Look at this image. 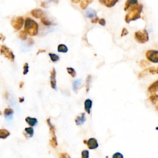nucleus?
<instances>
[{"mask_svg":"<svg viewBox=\"0 0 158 158\" xmlns=\"http://www.w3.org/2000/svg\"><path fill=\"white\" fill-rule=\"evenodd\" d=\"M143 6L141 4H135L131 6L127 10V13L125 15V21L126 23L129 24L131 21H136L141 18V14L143 11Z\"/></svg>","mask_w":158,"mask_h":158,"instance_id":"nucleus-1","label":"nucleus"},{"mask_svg":"<svg viewBox=\"0 0 158 158\" xmlns=\"http://www.w3.org/2000/svg\"><path fill=\"white\" fill-rule=\"evenodd\" d=\"M24 31L27 33V34L31 37L35 36L38 34L39 32V24L35 21L32 19L27 17L25 22Z\"/></svg>","mask_w":158,"mask_h":158,"instance_id":"nucleus-2","label":"nucleus"},{"mask_svg":"<svg viewBox=\"0 0 158 158\" xmlns=\"http://www.w3.org/2000/svg\"><path fill=\"white\" fill-rule=\"evenodd\" d=\"M46 123L49 127V130H50V132L51 137V140H50V143L52 148H56L58 146V141H57V137H56V132H55V127L51 123L50 119H48L46 120Z\"/></svg>","mask_w":158,"mask_h":158,"instance_id":"nucleus-3","label":"nucleus"},{"mask_svg":"<svg viewBox=\"0 0 158 158\" xmlns=\"http://www.w3.org/2000/svg\"><path fill=\"white\" fill-rule=\"evenodd\" d=\"M135 39L139 43H145L149 40V36L147 31L145 29L141 31H137L135 33Z\"/></svg>","mask_w":158,"mask_h":158,"instance_id":"nucleus-4","label":"nucleus"},{"mask_svg":"<svg viewBox=\"0 0 158 158\" xmlns=\"http://www.w3.org/2000/svg\"><path fill=\"white\" fill-rule=\"evenodd\" d=\"M0 53L1 55L8 59L11 62H14L15 59V55L13 51H11L9 48H7L5 45H1L0 47Z\"/></svg>","mask_w":158,"mask_h":158,"instance_id":"nucleus-5","label":"nucleus"},{"mask_svg":"<svg viewBox=\"0 0 158 158\" xmlns=\"http://www.w3.org/2000/svg\"><path fill=\"white\" fill-rule=\"evenodd\" d=\"M24 22L25 21L22 17H14L11 19V24L15 31H18L23 27Z\"/></svg>","mask_w":158,"mask_h":158,"instance_id":"nucleus-6","label":"nucleus"},{"mask_svg":"<svg viewBox=\"0 0 158 158\" xmlns=\"http://www.w3.org/2000/svg\"><path fill=\"white\" fill-rule=\"evenodd\" d=\"M146 57L149 61L158 62V52L156 50H148L146 52Z\"/></svg>","mask_w":158,"mask_h":158,"instance_id":"nucleus-7","label":"nucleus"},{"mask_svg":"<svg viewBox=\"0 0 158 158\" xmlns=\"http://www.w3.org/2000/svg\"><path fill=\"white\" fill-rule=\"evenodd\" d=\"M86 144L87 145L88 148L90 149H95L98 148L99 144L98 141L95 138H91L86 141Z\"/></svg>","mask_w":158,"mask_h":158,"instance_id":"nucleus-8","label":"nucleus"},{"mask_svg":"<svg viewBox=\"0 0 158 158\" xmlns=\"http://www.w3.org/2000/svg\"><path fill=\"white\" fill-rule=\"evenodd\" d=\"M56 72L54 68H52L50 72V85L51 88L54 90H56Z\"/></svg>","mask_w":158,"mask_h":158,"instance_id":"nucleus-9","label":"nucleus"},{"mask_svg":"<svg viewBox=\"0 0 158 158\" xmlns=\"http://www.w3.org/2000/svg\"><path fill=\"white\" fill-rule=\"evenodd\" d=\"M100 3L107 7H112L116 5L119 0H99Z\"/></svg>","mask_w":158,"mask_h":158,"instance_id":"nucleus-10","label":"nucleus"},{"mask_svg":"<svg viewBox=\"0 0 158 158\" xmlns=\"http://www.w3.org/2000/svg\"><path fill=\"white\" fill-rule=\"evenodd\" d=\"M86 120V116L84 112H82L80 115H78L76 119H75V122H76L77 125H82L84 124Z\"/></svg>","mask_w":158,"mask_h":158,"instance_id":"nucleus-11","label":"nucleus"},{"mask_svg":"<svg viewBox=\"0 0 158 158\" xmlns=\"http://www.w3.org/2000/svg\"><path fill=\"white\" fill-rule=\"evenodd\" d=\"M31 14L33 17L36 19H40L43 17L44 13L43 11L40 9H34L31 11Z\"/></svg>","mask_w":158,"mask_h":158,"instance_id":"nucleus-12","label":"nucleus"},{"mask_svg":"<svg viewBox=\"0 0 158 158\" xmlns=\"http://www.w3.org/2000/svg\"><path fill=\"white\" fill-rule=\"evenodd\" d=\"M58 0H46V1L41 2V6L44 7V8H48V7H50L51 6L53 5H57L58 4Z\"/></svg>","mask_w":158,"mask_h":158,"instance_id":"nucleus-13","label":"nucleus"},{"mask_svg":"<svg viewBox=\"0 0 158 158\" xmlns=\"http://www.w3.org/2000/svg\"><path fill=\"white\" fill-rule=\"evenodd\" d=\"M158 89V81L156 80L155 82H153L152 84L149 85L148 88L149 93H150L153 95V94H156V93L157 92Z\"/></svg>","mask_w":158,"mask_h":158,"instance_id":"nucleus-14","label":"nucleus"},{"mask_svg":"<svg viewBox=\"0 0 158 158\" xmlns=\"http://www.w3.org/2000/svg\"><path fill=\"white\" fill-rule=\"evenodd\" d=\"M23 133L24 136L27 138H32L34 134V130L32 127H27L25 129Z\"/></svg>","mask_w":158,"mask_h":158,"instance_id":"nucleus-15","label":"nucleus"},{"mask_svg":"<svg viewBox=\"0 0 158 158\" xmlns=\"http://www.w3.org/2000/svg\"><path fill=\"white\" fill-rule=\"evenodd\" d=\"M92 104L93 102L90 99H87L85 101L84 103V107H85V110L87 112V114H90V112H91V109L92 107Z\"/></svg>","mask_w":158,"mask_h":158,"instance_id":"nucleus-16","label":"nucleus"},{"mask_svg":"<svg viewBox=\"0 0 158 158\" xmlns=\"http://www.w3.org/2000/svg\"><path fill=\"white\" fill-rule=\"evenodd\" d=\"M25 122H27L31 127H32L37 125V124L38 123V120L34 118L27 117L25 118Z\"/></svg>","mask_w":158,"mask_h":158,"instance_id":"nucleus-17","label":"nucleus"},{"mask_svg":"<svg viewBox=\"0 0 158 158\" xmlns=\"http://www.w3.org/2000/svg\"><path fill=\"white\" fill-rule=\"evenodd\" d=\"M96 11L95 10H94L92 8H89L88 9L86 10L85 12V16L88 18H94L96 17Z\"/></svg>","mask_w":158,"mask_h":158,"instance_id":"nucleus-18","label":"nucleus"},{"mask_svg":"<svg viewBox=\"0 0 158 158\" xmlns=\"http://www.w3.org/2000/svg\"><path fill=\"white\" fill-rule=\"evenodd\" d=\"M82 84V79H77V80L74 81L72 84V86H73V90L76 93L77 92V90L81 86Z\"/></svg>","mask_w":158,"mask_h":158,"instance_id":"nucleus-19","label":"nucleus"},{"mask_svg":"<svg viewBox=\"0 0 158 158\" xmlns=\"http://www.w3.org/2000/svg\"><path fill=\"white\" fill-rule=\"evenodd\" d=\"M137 3H138V0H127L125 4V6H124V11H127V10L129 9L131 6Z\"/></svg>","mask_w":158,"mask_h":158,"instance_id":"nucleus-20","label":"nucleus"},{"mask_svg":"<svg viewBox=\"0 0 158 158\" xmlns=\"http://www.w3.org/2000/svg\"><path fill=\"white\" fill-rule=\"evenodd\" d=\"M93 1V0H82L80 5L81 9L83 10L86 9V7H88V6L90 5Z\"/></svg>","mask_w":158,"mask_h":158,"instance_id":"nucleus-21","label":"nucleus"},{"mask_svg":"<svg viewBox=\"0 0 158 158\" xmlns=\"http://www.w3.org/2000/svg\"><path fill=\"white\" fill-rule=\"evenodd\" d=\"M10 135V132L6 129H0V139H6Z\"/></svg>","mask_w":158,"mask_h":158,"instance_id":"nucleus-22","label":"nucleus"},{"mask_svg":"<svg viewBox=\"0 0 158 158\" xmlns=\"http://www.w3.org/2000/svg\"><path fill=\"white\" fill-rule=\"evenodd\" d=\"M4 114L6 118H11L14 114V110L11 108H6L4 111Z\"/></svg>","mask_w":158,"mask_h":158,"instance_id":"nucleus-23","label":"nucleus"},{"mask_svg":"<svg viewBox=\"0 0 158 158\" xmlns=\"http://www.w3.org/2000/svg\"><path fill=\"white\" fill-rule=\"evenodd\" d=\"M58 51L59 52H67L68 51V48H67V46L64 44H60L58 46Z\"/></svg>","mask_w":158,"mask_h":158,"instance_id":"nucleus-24","label":"nucleus"},{"mask_svg":"<svg viewBox=\"0 0 158 158\" xmlns=\"http://www.w3.org/2000/svg\"><path fill=\"white\" fill-rule=\"evenodd\" d=\"M92 83V76L91 75H89L88 76L87 78L86 79V93H88L90 90V85H91Z\"/></svg>","mask_w":158,"mask_h":158,"instance_id":"nucleus-25","label":"nucleus"},{"mask_svg":"<svg viewBox=\"0 0 158 158\" xmlns=\"http://www.w3.org/2000/svg\"><path fill=\"white\" fill-rule=\"evenodd\" d=\"M149 100L151 101V102L153 104L156 105L157 106V100H158V96L157 94H153L151 96H149Z\"/></svg>","mask_w":158,"mask_h":158,"instance_id":"nucleus-26","label":"nucleus"},{"mask_svg":"<svg viewBox=\"0 0 158 158\" xmlns=\"http://www.w3.org/2000/svg\"><path fill=\"white\" fill-rule=\"evenodd\" d=\"M41 22L43 25H46V26H51V25H54L51 21H49L48 19L45 17H42L41 18Z\"/></svg>","mask_w":158,"mask_h":158,"instance_id":"nucleus-27","label":"nucleus"},{"mask_svg":"<svg viewBox=\"0 0 158 158\" xmlns=\"http://www.w3.org/2000/svg\"><path fill=\"white\" fill-rule=\"evenodd\" d=\"M67 72L69 75H70L71 77L74 78L76 77V70H75L74 69H73L72 67H67Z\"/></svg>","mask_w":158,"mask_h":158,"instance_id":"nucleus-28","label":"nucleus"},{"mask_svg":"<svg viewBox=\"0 0 158 158\" xmlns=\"http://www.w3.org/2000/svg\"><path fill=\"white\" fill-rule=\"evenodd\" d=\"M49 56L50 57L51 61L53 62L59 61V57L57 54H56L54 53H49Z\"/></svg>","mask_w":158,"mask_h":158,"instance_id":"nucleus-29","label":"nucleus"},{"mask_svg":"<svg viewBox=\"0 0 158 158\" xmlns=\"http://www.w3.org/2000/svg\"><path fill=\"white\" fill-rule=\"evenodd\" d=\"M19 38L22 40H27V34L24 31H21L19 33Z\"/></svg>","mask_w":158,"mask_h":158,"instance_id":"nucleus-30","label":"nucleus"},{"mask_svg":"<svg viewBox=\"0 0 158 158\" xmlns=\"http://www.w3.org/2000/svg\"><path fill=\"white\" fill-rule=\"evenodd\" d=\"M150 65V62H149L147 61H145V60H141L140 62V66L141 68H143V67H146Z\"/></svg>","mask_w":158,"mask_h":158,"instance_id":"nucleus-31","label":"nucleus"},{"mask_svg":"<svg viewBox=\"0 0 158 158\" xmlns=\"http://www.w3.org/2000/svg\"><path fill=\"white\" fill-rule=\"evenodd\" d=\"M148 72L149 73H151V74L153 75H155V74H157V69L156 68V67H149V68L148 69Z\"/></svg>","mask_w":158,"mask_h":158,"instance_id":"nucleus-32","label":"nucleus"},{"mask_svg":"<svg viewBox=\"0 0 158 158\" xmlns=\"http://www.w3.org/2000/svg\"><path fill=\"white\" fill-rule=\"evenodd\" d=\"M90 154L88 150H83L82 151V158H89Z\"/></svg>","mask_w":158,"mask_h":158,"instance_id":"nucleus-33","label":"nucleus"},{"mask_svg":"<svg viewBox=\"0 0 158 158\" xmlns=\"http://www.w3.org/2000/svg\"><path fill=\"white\" fill-rule=\"evenodd\" d=\"M24 72H23V74L24 75H27L29 72V64L27 62H26L24 64Z\"/></svg>","mask_w":158,"mask_h":158,"instance_id":"nucleus-34","label":"nucleus"},{"mask_svg":"<svg viewBox=\"0 0 158 158\" xmlns=\"http://www.w3.org/2000/svg\"><path fill=\"white\" fill-rule=\"evenodd\" d=\"M148 72V69H146L145 70H144L143 71V72H140V74H138V78H141L142 77H145L146 75H147V73Z\"/></svg>","mask_w":158,"mask_h":158,"instance_id":"nucleus-35","label":"nucleus"},{"mask_svg":"<svg viewBox=\"0 0 158 158\" xmlns=\"http://www.w3.org/2000/svg\"><path fill=\"white\" fill-rule=\"evenodd\" d=\"M112 158H123V156L122 155V153L119 152H117L114 153L113 155H112Z\"/></svg>","mask_w":158,"mask_h":158,"instance_id":"nucleus-36","label":"nucleus"},{"mask_svg":"<svg viewBox=\"0 0 158 158\" xmlns=\"http://www.w3.org/2000/svg\"><path fill=\"white\" fill-rule=\"evenodd\" d=\"M128 33H129V31H127L126 28H123L122 29V32H121V37H124V36H126L127 35H128Z\"/></svg>","mask_w":158,"mask_h":158,"instance_id":"nucleus-37","label":"nucleus"},{"mask_svg":"<svg viewBox=\"0 0 158 158\" xmlns=\"http://www.w3.org/2000/svg\"><path fill=\"white\" fill-rule=\"evenodd\" d=\"M59 158H71V157L67 153H61V155H60Z\"/></svg>","mask_w":158,"mask_h":158,"instance_id":"nucleus-38","label":"nucleus"},{"mask_svg":"<svg viewBox=\"0 0 158 158\" xmlns=\"http://www.w3.org/2000/svg\"><path fill=\"white\" fill-rule=\"evenodd\" d=\"M98 23L102 26H104L105 25H106V21H105V19H99L98 21Z\"/></svg>","mask_w":158,"mask_h":158,"instance_id":"nucleus-39","label":"nucleus"},{"mask_svg":"<svg viewBox=\"0 0 158 158\" xmlns=\"http://www.w3.org/2000/svg\"><path fill=\"white\" fill-rule=\"evenodd\" d=\"M98 21H99V18L96 16V17L92 19V22L93 24H94V23L95 24V23H97V22H98Z\"/></svg>","mask_w":158,"mask_h":158,"instance_id":"nucleus-40","label":"nucleus"},{"mask_svg":"<svg viewBox=\"0 0 158 158\" xmlns=\"http://www.w3.org/2000/svg\"><path fill=\"white\" fill-rule=\"evenodd\" d=\"M33 43H34V41H33V40L32 39H29V40H28V44L31 46V45L33 44Z\"/></svg>","mask_w":158,"mask_h":158,"instance_id":"nucleus-41","label":"nucleus"},{"mask_svg":"<svg viewBox=\"0 0 158 158\" xmlns=\"http://www.w3.org/2000/svg\"><path fill=\"white\" fill-rule=\"evenodd\" d=\"M46 52V50H39L37 52V54H39V53H43V52Z\"/></svg>","mask_w":158,"mask_h":158,"instance_id":"nucleus-42","label":"nucleus"},{"mask_svg":"<svg viewBox=\"0 0 158 158\" xmlns=\"http://www.w3.org/2000/svg\"><path fill=\"white\" fill-rule=\"evenodd\" d=\"M19 101L20 103H23L24 101V97H20L19 98Z\"/></svg>","mask_w":158,"mask_h":158,"instance_id":"nucleus-43","label":"nucleus"},{"mask_svg":"<svg viewBox=\"0 0 158 158\" xmlns=\"http://www.w3.org/2000/svg\"><path fill=\"white\" fill-rule=\"evenodd\" d=\"M80 1H81V0H71V1H72V3H76V4L78 3L79 2H80Z\"/></svg>","mask_w":158,"mask_h":158,"instance_id":"nucleus-44","label":"nucleus"},{"mask_svg":"<svg viewBox=\"0 0 158 158\" xmlns=\"http://www.w3.org/2000/svg\"><path fill=\"white\" fill-rule=\"evenodd\" d=\"M5 37H4L1 34V33H0V41H1V40H5Z\"/></svg>","mask_w":158,"mask_h":158,"instance_id":"nucleus-45","label":"nucleus"},{"mask_svg":"<svg viewBox=\"0 0 158 158\" xmlns=\"http://www.w3.org/2000/svg\"><path fill=\"white\" fill-rule=\"evenodd\" d=\"M24 84V82H21L20 83V84H19V86H20V88H22V87H23Z\"/></svg>","mask_w":158,"mask_h":158,"instance_id":"nucleus-46","label":"nucleus"},{"mask_svg":"<svg viewBox=\"0 0 158 158\" xmlns=\"http://www.w3.org/2000/svg\"><path fill=\"white\" fill-rule=\"evenodd\" d=\"M2 114V113H1V111H0V115H1Z\"/></svg>","mask_w":158,"mask_h":158,"instance_id":"nucleus-47","label":"nucleus"}]
</instances>
